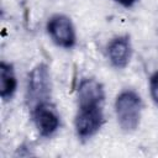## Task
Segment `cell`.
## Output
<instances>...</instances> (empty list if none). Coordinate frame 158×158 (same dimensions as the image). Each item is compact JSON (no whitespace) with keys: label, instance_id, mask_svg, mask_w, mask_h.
Here are the masks:
<instances>
[{"label":"cell","instance_id":"277c9868","mask_svg":"<svg viewBox=\"0 0 158 158\" xmlns=\"http://www.w3.org/2000/svg\"><path fill=\"white\" fill-rule=\"evenodd\" d=\"M102 123V107H79L75 116V131L79 138H90L100 130Z\"/></svg>","mask_w":158,"mask_h":158},{"label":"cell","instance_id":"8992f818","mask_svg":"<svg viewBox=\"0 0 158 158\" xmlns=\"http://www.w3.org/2000/svg\"><path fill=\"white\" fill-rule=\"evenodd\" d=\"M105 93L102 85L95 79H84L78 88L79 107H102Z\"/></svg>","mask_w":158,"mask_h":158},{"label":"cell","instance_id":"52a82bcc","mask_svg":"<svg viewBox=\"0 0 158 158\" xmlns=\"http://www.w3.org/2000/svg\"><path fill=\"white\" fill-rule=\"evenodd\" d=\"M107 56L116 68H125L131 58V42L127 36L114 38L107 46Z\"/></svg>","mask_w":158,"mask_h":158},{"label":"cell","instance_id":"7a4b0ae2","mask_svg":"<svg viewBox=\"0 0 158 158\" xmlns=\"http://www.w3.org/2000/svg\"><path fill=\"white\" fill-rule=\"evenodd\" d=\"M51 98V78L48 67L43 63L36 65L30 75L27 84V102L33 110L37 105L48 101Z\"/></svg>","mask_w":158,"mask_h":158},{"label":"cell","instance_id":"5b68a950","mask_svg":"<svg viewBox=\"0 0 158 158\" xmlns=\"http://www.w3.org/2000/svg\"><path fill=\"white\" fill-rule=\"evenodd\" d=\"M35 125L43 137H51L59 127V116L54 106L49 102H42L32 110Z\"/></svg>","mask_w":158,"mask_h":158},{"label":"cell","instance_id":"30bf717a","mask_svg":"<svg viewBox=\"0 0 158 158\" xmlns=\"http://www.w3.org/2000/svg\"><path fill=\"white\" fill-rule=\"evenodd\" d=\"M116 2H118L120 5H122V6H125V7H131L137 0H115Z\"/></svg>","mask_w":158,"mask_h":158},{"label":"cell","instance_id":"3957f363","mask_svg":"<svg viewBox=\"0 0 158 158\" xmlns=\"http://www.w3.org/2000/svg\"><path fill=\"white\" fill-rule=\"evenodd\" d=\"M47 32L52 41L63 48H72L75 44L77 37L74 26L69 17L64 15H54L47 22Z\"/></svg>","mask_w":158,"mask_h":158},{"label":"cell","instance_id":"6da1fadb","mask_svg":"<svg viewBox=\"0 0 158 158\" xmlns=\"http://www.w3.org/2000/svg\"><path fill=\"white\" fill-rule=\"evenodd\" d=\"M115 111L121 128L126 132L135 131L139 125L142 100L132 90L122 91L115 102Z\"/></svg>","mask_w":158,"mask_h":158},{"label":"cell","instance_id":"ba28073f","mask_svg":"<svg viewBox=\"0 0 158 158\" xmlns=\"http://www.w3.org/2000/svg\"><path fill=\"white\" fill-rule=\"evenodd\" d=\"M17 81L15 72L11 64L5 62L0 63V96L4 100H9L16 91Z\"/></svg>","mask_w":158,"mask_h":158},{"label":"cell","instance_id":"9c48e42d","mask_svg":"<svg viewBox=\"0 0 158 158\" xmlns=\"http://www.w3.org/2000/svg\"><path fill=\"white\" fill-rule=\"evenodd\" d=\"M149 89H151V95L154 102L158 105V72L152 75L149 80Z\"/></svg>","mask_w":158,"mask_h":158}]
</instances>
